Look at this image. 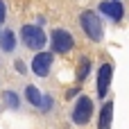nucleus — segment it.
<instances>
[{"instance_id": "obj_1", "label": "nucleus", "mask_w": 129, "mask_h": 129, "mask_svg": "<svg viewBox=\"0 0 129 129\" xmlns=\"http://www.w3.org/2000/svg\"><path fill=\"white\" fill-rule=\"evenodd\" d=\"M20 36H23V43H25L29 50H41V48L45 45V32H43L39 25H23Z\"/></svg>"}, {"instance_id": "obj_2", "label": "nucleus", "mask_w": 129, "mask_h": 129, "mask_svg": "<svg viewBox=\"0 0 129 129\" xmlns=\"http://www.w3.org/2000/svg\"><path fill=\"white\" fill-rule=\"evenodd\" d=\"M79 23H82V29L86 32L88 39H93V41H100V39H102L104 32H102V23H100L98 14H93V11H84L82 18H79Z\"/></svg>"}, {"instance_id": "obj_3", "label": "nucleus", "mask_w": 129, "mask_h": 129, "mask_svg": "<svg viewBox=\"0 0 129 129\" xmlns=\"http://www.w3.org/2000/svg\"><path fill=\"white\" fill-rule=\"evenodd\" d=\"M50 41H52V50H54V52H59V54L70 52V50H73V45H75L73 34H70V32H66V29H54V32L50 34Z\"/></svg>"}, {"instance_id": "obj_4", "label": "nucleus", "mask_w": 129, "mask_h": 129, "mask_svg": "<svg viewBox=\"0 0 129 129\" xmlns=\"http://www.w3.org/2000/svg\"><path fill=\"white\" fill-rule=\"evenodd\" d=\"M91 116H93V102H91V98L82 95L77 100L75 109H73V122L75 125H86L91 120Z\"/></svg>"}, {"instance_id": "obj_5", "label": "nucleus", "mask_w": 129, "mask_h": 129, "mask_svg": "<svg viewBox=\"0 0 129 129\" xmlns=\"http://www.w3.org/2000/svg\"><path fill=\"white\" fill-rule=\"evenodd\" d=\"M52 68V54L50 52H39L34 59H32V70L39 75V77H48Z\"/></svg>"}, {"instance_id": "obj_6", "label": "nucleus", "mask_w": 129, "mask_h": 129, "mask_svg": "<svg viewBox=\"0 0 129 129\" xmlns=\"http://www.w3.org/2000/svg\"><path fill=\"white\" fill-rule=\"evenodd\" d=\"M111 75H113V66H111V63H104V66L98 70V95H100V98L107 95L109 84H111Z\"/></svg>"}, {"instance_id": "obj_7", "label": "nucleus", "mask_w": 129, "mask_h": 129, "mask_svg": "<svg viewBox=\"0 0 129 129\" xmlns=\"http://www.w3.org/2000/svg\"><path fill=\"white\" fill-rule=\"evenodd\" d=\"M100 11L107 14L111 20H120L122 14H125V9H122V5H120L118 0H107V2H102V5H100Z\"/></svg>"}, {"instance_id": "obj_8", "label": "nucleus", "mask_w": 129, "mask_h": 129, "mask_svg": "<svg viewBox=\"0 0 129 129\" xmlns=\"http://www.w3.org/2000/svg\"><path fill=\"white\" fill-rule=\"evenodd\" d=\"M111 118H113V102H104L100 111V125L98 129H111Z\"/></svg>"}, {"instance_id": "obj_9", "label": "nucleus", "mask_w": 129, "mask_h": 129, "mask_svg": "<svg viewBox=\"0 0 129 129\" xmlns=\"http://www.w3.org/2000/svg\"><path fill=\"white\" fill-rule=\"evenodd\" d=\"M14 48H16V36H14L11 29H5L0 34V50L2 52H11Z\"/></svg>"}, {"instance_id": "obj_10", "label": "nucleus", "mask_w": 129, "mask_h": 129, "mask_svg": "<svg viewBox=\"0 0 129 129\" xmlns=\"http://www.w3.org/2000/svg\"><path fill=\"white\" fill-rule=\"evenodd\" d=\"M25 100H27L32 107H39V109H41L43 95L39 93V88H36V86H27V88H25Z\"/></svg>"}, {"instance_id": "obj_11", "label": "nucleus", "mask_w": 129, "mask_h": 129, "mask_svg": "<svg viewBox=\"0 0 129 129\" xmlns=\"http://www.w3.org/2000/svg\"><path fill=\"white\" fill-rule=\"evenodd\" d=\"M88 70H91V61L86 57H82L79 59V68H77V82H84L86 75H88Z\"/></svg>"}, {"instance_id": "obj_12", "label": "nucleus", "mask_w": 129, "mask_h": 129, "mask_svg": "<svg viewBox=\"0 0 129 129\" xmlns=\"http://www.w3.org/2000/svg\"><path fill=\"white\" fill-rule=\"evenodd\" d=\"M2 98H5V102H7L11 109H18V104H20V102H18V95H16L14 91H5V93H2Z\"/></svg>"}, {"instance_id": "obj_13", "label": "nucleus", "mask_w": 129, "mask_h": 129, "mask_svg": "<svg viewBox=\"0 0 129 129\" xmlns=\"http://www.w3.org/2000/svg\"><path fill=\"white\" fill-rule=\"evenodd\" d=\"M41 109H43V111H50V109H52V95H43Z\"/></svg>"}, {"instance_id": "obj_14", "label": "nucleus", "mask_w": 129, "mask_h": 129, "mask_svg": "<svg viewBox=\"0 0 129 129\" xmlns=\"http://www.w3.org/2000/svg\"><path fill=\"white\" fill-rule=\"evenodd\" d=\"M5 16H7V9H5V2L0 0V23L5 20Z\"/></svg>"}, {"instance_id": "obj_15", "label": "nucleus", "mask_w": 129, "mask_h": 129, "mask_svg": "<svg viewBox=\"0 0 129 129\" xmlns=\"http://www.w3.org/2000/svg\"><path fill=\"white\" fill-rule=\"evenodd\" d=\"M16 70H18V73H25V63H23V61H20V59H18V61H16Z\"/></svg>"}]
</instances>
